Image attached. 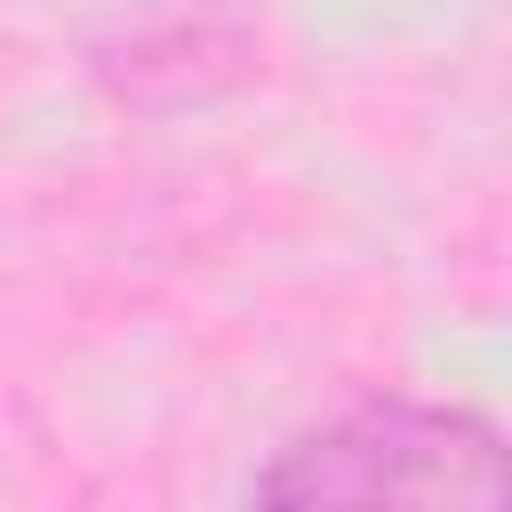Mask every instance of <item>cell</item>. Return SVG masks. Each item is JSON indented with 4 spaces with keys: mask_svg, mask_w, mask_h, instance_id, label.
I'll return each instance as SVG.
<instances>
[{
    "mask_svg": "<svg viewBox=\"0 0 512 512\" xmlns=\"http://www.w3.org/2000/svg\"><path fill=\"white\" fill-rule=\"evenodd\" d=\"M240 512H512L504 432L464 400L376 392L288 432Z\"/></svg>",
    "mask_w": 512,
    "mask_h": 512,
    "instance_id": "1",
    "label": "cell"
}]
</instances>
